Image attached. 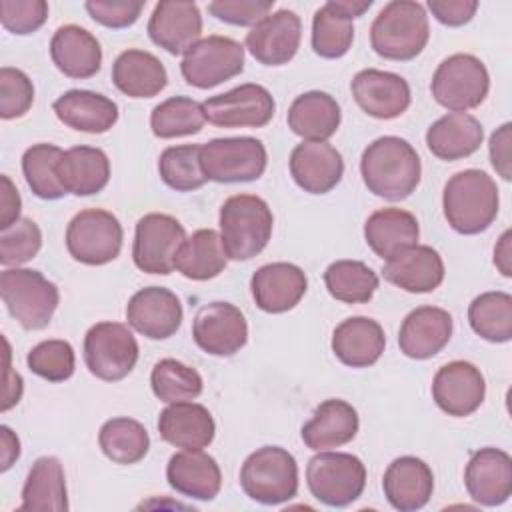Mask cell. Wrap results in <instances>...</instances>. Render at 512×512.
I'll use <instances>...</instances> for the list:
<instances>
[{
	"label": "cell",
	"mask_w": 512,
	"mask_h": 512,
	"mask_svg": "<svg viewBox=\"0 0 512 512\" xmlns=\"http://www.w3.org/2000/svg\"><path fill=\"white\" fill-rule=\"evenodd\" d=\"M490 90V74L474 54H452L434 70L430 92L432 98L450 112L478 108Z\"/></svg>",
	"instance_id": "cell-8"
},
{
	"label": "cell",
	"mask_w": 512,
	"mask_h": 512,
	"mask_svg": "<svg viewBox=\"0 0 512 512\" xmlns=\"http://www.w3.org/2000/svg\"><path fill=\"white\" fill-rule=\"evenodd\" d=\"M206 116L202 102H196L190 96H172L150 114V128L156 138H180L198 134L204 128Z\"/></svg>",
	"instance_id": "cell-43"
},
{
	"label": "cell",
	"mask_w": 512,
	"mask_h": 512,
	"mask_svg": "<svg viewBox=\"0 0 512 512\" xmlns=\"http://www.w3.org/2000/svg\"><path fill=\"white\" fill-rule=\"evenodd\" d=\"M512 232L504 230L502 236L498 238V244L494 246V264L498 268V272L506 278L512 276Z\"/></svg>",
	"instance_id": "cell-58"
},
{
	"label": "cell",
	"mask_w": 512,
	"mask_h": 512,
	"mask_svg": "<svg viewBox=\"0 0 512 512\" xmlns=\"http://www.w3.org/2000/svg\"><path fill=\"white\" fill-rule=\"evenodd\" d=\"M150 386L154 396L166 404L194 400L204 390L200 372L176 358H162L154 364Z\"/></svg>",
	"instance_id": "cell-46"
},
{
	"label": "cell",
	"mask_w": 512,
	"mask_h": 512,
	"mask_svg": "<svg viewBox=\"0 0 512 512\" xmlns=\"http://www.w3.org/2000/svg\"><path fill=\"white\" fill-rule=\"evenodd\" d=\"M62 154V148L48 142L32 144L26 148L22 154V174L34 196L42 200H58L68 194L56 174V166Z\"/></svg>",
	"instance_id": "cell-45"
},
{
	"label": "cell",
	"mask_w": 512,
	"mask_h": 512,
	"mask_svg": "<svg viewBox=\"0 0 512 512\" xmlns=\"http://www.w3.org/2000/svg\"><path fill=\"white\" fill-rule=\"evenodd\" d=\"M124 230L120 220L102 208L80 210L66 228L68 254L86 266H104L118 258Z\"/></svg>",
	"instance_id": "cell-10"
},
{
	"label": "cell",
	"mask_w": 512,
	"mask_h": 512,
	"mask_svg": "<svg viewBox=\"0 0 512 512\" xmlns=\"http://www.w3.org/2000/svg\"><path fill=\"white\" fill-rule=\"evenodd\" d=\"M4 344H6V386H4V402H2V412L10 410L14 404L20 402V396H22V376L18 372L12 370L10 366V346H8V340L4 338Z\"/></svg>",
	"instance_id": "cell-57"
},
{
	"label": "cell",
	"mask_w": 512,
	"mask_h": 512,
	"mask_svg": "<svg viewBox=\"0 0 512 512\" xmlns=\"http://www.w3.org/2000/svg\"><path fill=\"white\" fill-rule=\"evenodd\" d=\"M256 306L268 314L292 310L308 290L304 270L292 262H272L260 266L250 278Z\"/></svg>",
	"instance_id": "cell-22"
},
{
	"label": "cell",
	"mask_w": 512,
	"mask_h": 512,
	"mask_svg": "<svg viewBox=\"0 0 512 512\" xmlns=\"http://www.w3.org/2000/svg\"><path fill=\"white\" fill-rule=\"evenodd\" d=\"M468 324L486 342H508L512 338V296L502 290L478 294L468 306Z\"/></svg>",
	"instance_id": "cell-41"
},
{
	"label": "cell",
	"mask_w": 512,
	"mask_h": 512,
	"mask_svg": "<svg viewBox=\"0 0 512 512\" xmlns=\"http://www.w3.org/2000/svg\"><path fill=\"white\" fill-rule=\"evenodd\" d=\"M444 262L438 250L426 244H414L398 256L386 260L382 276L386 282L410 294H426L444 282Z\"/></svg>",
	"instance_id": "cell-26"
},
{
	"label": "cell",
	"mask_w": 512,
	"mask_h": 512,
	"mask_svg": "<svg viewBox=\"0 0 512 512\" xmlns=\"http://www.w3.org/2000/svg\"><path fill=\"white\" fill-rule=\"evenodd\" d=\"M90 18L106 28H128L132 26L142 10L144 2H102V0H90L84 4Z\"/></svg>",
	"instance_id": "cell-53"
},
{
	"label": "cell",
	"mask_w": 512,
	"mask_h": 512,
	"mask_svg": "<svg viewBox=\"0 0 512 512\" xmlns=\"http://www.w3.org/2000/svg\"><path fill=\"white\" fill-rule=\"evenodd\" d=\"M34 102V84L26 72L12 66L0 70V116L4 120L24 116Z\"/></svg>",
	"instance_id": "cell-50"
},
{
	"label": "cell",
	"mask_w": 512,
	"mask_h": 512,
	"mask_svg": "<svg viewBox=\"0 0 512 512\" xmlns=\"http://www.w3.org/2000/svg\"><path fill=\"white\" fill-rule=\"evenodd\" d=\"M428 38V14L414 0H392L384 4L370 26V46L386 60H414L426 48Z\"/></svg>",
	"instance_id": "cell-3"
},
{
	"label": "cell",
	"mask_w": 512,
	"mask_h": 512,
	"mask_svg": "<svg viewBox=\"0 0 512 512\" xmlns=\"http://www.w3.org/2000/svg\"><path fill=\"white\" fill-rule=\"evenodd\" d=\"M350 92L356 104L368 116L378 120L402 116L412 102V92L406 78L378 68H364L356 72L350 82Z\"/></svg>",
	"instance_id": "cell-19"
},
{
	"label": "cell",
	"mask_w": 512,
	"mask_h": 512,
	"mask_svg": "<svg viewBox=\"0 0 512 512\" xmlns=\"http://www.w3.org/2000/svg\"><path fill=\"white\" fill-rule=\"evenodd\" d=\"M484 140L482 124L466 112H448L426 130L428 150L446 162L472 156Z\"/></svg>",
	"instance_id": "cell-34"
},
{
	"label": "cell",
	"mask_w": 512,
	"mask_h": 512,
	"mask_svg": "<svg viewBox=\"0 0 512 512\" xmlns=\"http://www.w3.org/2000/svg\"><path fill=\"white\" fill-rule=\"evenodd\" d=\"M0 296L10 316L24 330H42L50 324L60 292L40 270L4 268L0 272Z\"/></svg>",
	"instance_id": "cell-5"
},
{
	"label": "cell",
	"mask_w": 512,
	"mask_h": 512,
	"mask_svg": "<svg viewBox=\"0 0 512 512\" xmlns=\"http://www.w3.org/2000/svg\"><path fill=\"white\" fill-rule=\"evenodd\" d=\"M48 20V2L44 0H2L0 22L2 26L18 36L32 34Z\"/></svg>",
	"instance_id": "cell-51"
},
{
	"label": "cell",
	"mask_w": 512,
	"mask_h": 512,
	"mask_svg": "<svg viewBox=\"0 0 512 512\" xmlns=\"http://www.w3.org/2000/svg\"><path fill=\"white\" fill-rule=\"evenodd\" d=\"M382 490L394 510L414 512L428 504L434 492V474L424 460L400 456L388 464Z\"/></svg>",
	"instance_id": "cell-25"
},
{
	"label": "cell",
	"mask_w": 512,
	"mask_h": 512,
	"mask_svg": "<svg viewBox=\"0 0 512 512\" xmlns=\"http://www.w3.org/2000/svg\"><path fill=\"white\" fill-rule=\"evenodd\" d=\"M186 240L184 226L170 214L150 212L136 222L132 260L146 274L168 276L174 270L176 254Z\"/></svg>",
	"instance_id": "cell-12"
},
{
	"label": "cell",
	"mask_w": 512,
	"mask_h": 512,
	"mask_svg": "<svg viewBox=\"0 0 512 512\" xmlns=\"http://www.w3.org/2000/svg\"><path fill=\"white\" fill-rule=\"evenodd\" d=\"M428 8L440 24L458 28L468 24L474 18L478 10V2L476 0H428Z\"/></svg>",
	"instance_id": "cell-54"
},
{
	"label": "cell",
	"mask_w": 512,
	"mask_h": 512,
	"mask_svg": "<svg viewBox=\"0 0 512 512\" xmlns=\"http://www.w3.org/2000/svg\"><path fill=\"white\" fill-rule=\"evenodd\" d=\"M274 8V0H214L208 4V12L232 26H254Z\"/></svg>",
	"instance_id": "cell-52"
},
{
	"label": "cell",
	"mask_w": 512,
	"mask_h": 512,
	"mask_svg": "<svg viewBox=\"0 0 512 512\" xmlns=\"http://www.w3.org/2000/svg\"><path fill=\"white\" fill-rule=\"evenodd\" d=\"M56 174L68 194L92 196L106 188L110 180V160L102 148L72 146L58 160Z\"/></svg>",
	"instance_id": "cell-35"
},
{
	"label": "cell",
	"mask_w": 512,
	"mask_h": 512,
	"mask_svg": "<svg viewBox=\"0 0 512 512\" xmlns=\"http://www.w3.org/2000/svg\"><path fill=\"white\" fill-rule=\"evenodd\" d=\"M202 108L206 120L218 128H262L272 120L276 102L268 88L248 82L206 98Z\"/></svg>",
	"instance_id": "cell-14"
},
{
	"label": "cell",
	"mask_w": 512,
	"mask_h": 512,
	"mask_svg": "<svg viewBox=\"0 0 512 512\" xmlns=\"http://www.w3.org/2000/svg\"><path fill=\"white\" fill-rule=\"evenodd\" d=\"M138 342L122 322H98L84 336V362L92 376L104 382L126 378L138 362Z\"/></svg>",
	"instance_id": "cell-11"
},
{
	"label": "cell",
	"mask_w": 512,
	"mask_h": 512,
	"mask_svg": "<svg viewBox=\"0 0 512 512\" xmlns=\"http://www.w3.org/2000/svg\"><path fill=\"white\" fill-rule=\"evenodd\" d=\"M510 142H512V124L504 122L500 128H496L490 136L488 142V154H490V164L496 170V174L502 180L512 178L510 170Z\"/></svg>",
	"instance_id": "cell-55"
},
{
	"label": "cell",
	"mask_w": 512,
	"mask_h": 512,
	"mask_svg": "<svg viewBox=\"0 0 512 512\" xmlns=\"http://www.w3.org/2000/svg\"><path fill=\"white\" fill-rule=\"evenodd\" d=\"M20 510L32 512H66L68 490L62 462L56 456H40L22 486Z\"/></svg>",
	"instance_id": "cell-38"
},
{
	"label": "cell",
	"mask_w": 512,
	"mask_h": 512,
	"mask_svg": "<svg viewBox=\"0 0 512 512\" xmlns=\"http://www.w3.org/2000/svg\"><path fill=\"white\" fill-rule=\"evenodd\" d=\"M42 248V232L32 218H18L0 232V264L16 268L30 262Z\"/></svg>",
	"instance_id": "cell-49"
},
{
	"label": "cell",
	"mask_w": 512,
	"mask_h": 512,
	"mask_svg": "<svg viewBox=\"0 0 512 512\" xmlns=\"http://www.w3.org/2000/svg\"><path fill=\"white\" fill-rule=\"evenodd\" d=\"M360 418L352 404L340 398L320 402L312 418L302 426L304 444L314 450H332L352 442L358 434Z\"/></svg>",
	"instance_id": "cell-31"
},
{
	"label": "cell",
	"mask_w": 512,
	"mask_h": 512,
	"mask_svg": "<svg viewBox=\"0 0 512 512\" xmlns=\"http://www.w3.org/2000/svg\"><path fill=\"white\" fill-rule=\"evenodd\" d=\"M442 208L446 222L458 234L472 236L488 230L500 208L496 180L478 168L456 172L444 184Z\"/></svg>",
	"instance_id": "cell-2"
},
{
	"label": "cell",
	"mask_w": 512,
	"mask_h": 512,
	"mask_svg": "<svg viewBox=\"0 0 512 512\" xmlns=\"http://www.w3.org/2000/svg\"><path fill=\"white\" fill-rule=\"evenodd\" d=\"M330 346L344 366L368 368L380 360L386 348V336L376 320L352 316L334 328Z\"/></svg>",
	"instance_id": "cell-32"
},
{
	"label": "cell",
	"mask_w": 512,
	"mask_h": 512,
	"mask_svg": "<svg viewBox=\"0 0 512 512\" xmlns=\"http://www.w3.org/2000/svg\"><path fill=\"white\" fill-rule=\"evenodd\" d=\"M240 486L254 502L284 504L298 494L296 458L282 446H262L244 460Z\"/></svg>",
	"instance_id": "cell-6"
},
{
	"label": "cell",
	"mask_w": 512,
	"mask_h": 512,
	"mask_svg": "<svg viewBox=\"0 0 512 512\" xmlns=\"http://www.w3.org/2000/svg\"><path fill=\"white\" fill-rule=\"evenodd\" d=\"M160 438L182 450H202L216 434L210 410L198 402L182 400L168 404L158 416Z\"/></svg>",
	"instance_id": "cell-27"
},
{
	"label": "cell",
	"mask_w": 512,
	"mask_h": 512,
	"mask_svg": "<svg viewBox=\"0 0 512 512\" xmlns=\"http://www.w3.org/2000/svg\"><path fill=\"white\" fill-rule=\"evenodd\" d=\"M0 182H2V190H0V230H4L20 218L22 200H20V194H18L14 182L6 174L0 176Z\"/></svg>",
	"instance_id": "cell-56"
},
{
	"label": "cell",
	"mask_w": 512,
	"mask_h": 512,
	"mask_svg": "<svg viewBox=\"0 0 512 512\" xmlns=\"http://www.w3.org/2000/svg\"><path fill=\"white\" fill-rule=\"evenodd\" d=\"M100 450L114 464L130 466L140 462L150 450V436L144 424L134 418L118 416L100 426L98 432Z\"/></svg>",
	"instance_id": "cell-40"
},
{
	"label": "cell",
	"mask_w": 512,
	"mask_h": 512,
	"mask_svg": "<svg viewBox=\"0 0 512 512\" xmlns=\"http://www.w3.org/2000/svg\"><path fill=\"white\" fill-rule=\"evenodd\" d=\"M166 480L172 490L194 500H214L222 488L218 462L202 450H182L170 456Z\"/></svg>",
	"instance_id": "cell-29"
},
{
	"label": "cell",
	"mask_w": 512,
	"mask_h": 512,
	"mask_svg": "<svg viewBox=\"0 0 512 512\" xmlns=\"http://www.w3.org/2000/svg\"><path fill=\"white\" fill-rule=\"evenodd\" d=\"M454 322L448 310L418 306L406 314L398 332L400 352L412 360L436 356L452 338Z\"/></svg>",
	"instance_id": "cell-23"
},
{
	"label": "cell",
	"mask_w": 512,
	"mask_h": 512,
	"mask_svg": "<svg viewBox=\"0 0 512 512\" xmlns=\"http://www.w3.org/2000/svg\"><path fill=\"white\" fill-rule=\"evenodd\" d=\"M112 82L128 98H152L168 84V72L148 50L128 48L112 64Z\"/></svg>",
	"instance_id": "cell-37"
},
{
	"label": "cell",
	"mask_w": 512,
	"mask_h": 512,
	"mask_svg": "<svg viewBox=\"0 0 512 512\" xmlns=\"http://www.w3.org/2000/svg\"><path fill=\"white\" fill-rule=\"evenodd\" d=\"M306 484L318 502L344 508L362 496L366 466L354 454L320 450L306 464Z\"/></svg>",
	"instance_id": "cell-7"
},
{
	"label": "cell",
	"mask_w": 512,
	"mask_h": 512,
	"mask_svg": "<svg viewBox=\"0 0 512 512\" xmlns=\"http://www.w3.org/2000/svg\"><path fill=\"white\" fill-rule=\"evenodd\" d=\"M420 226L412 212L402 208H380L364 222V240L382 260H390L418 244Z\"/></svg>",
	"instance_id": "cell-36"
},
{
	"label": "cell",
	"mask_w": 512,
	"mask_h": 512,
	"mask_svg": "<svg viewBox=\"0 0 512 512\" xmlns=\"http://www.w3.org/2000/svg\"><path fill=\"white\" fill-rule=\"evenodd\" d=\"M486 396V382L480 368L468 360H452L438 368L432 380L436 406L454 418L474 414Z\"/></svg>",
	"instance_id": "cell-16"
},
{
	"label": "cell",
	"mask_w": 512,
	"mask_h": 512,
	"mask_svg": "<svg viewBox=\"0 0 512 512\" xmlns=\"http://www.w3.org/2000/svg\"><path fill=\"white\" fill-rule=\"evenodd\" d=\"M202 34V14L194 2H158L148 20L150 40L170 54H186Z\"/></svg>",
	"instance_id": "cell-21"
},
{
	"label": "cell",
	"mask_w": 512,
	"mask_h": 512,
	"mask_svg": "<svg viewBox=\"0 0 512 512\" xmlns=\"http://www.w3.org/2000/svg\"><path fill=\"white\" fill-rule=\"evenodd\" d=\"M334 4H336V8H338L344 16H348L350 20H354V18H360L366 10H370L372 0H334Z\"/></svg>",
	"instance_id": "cell-60"
},
{
	"label": "cell",
	"mask_w": 512,
	"mask_h": 512,
	"mask_svg": "<svg viewBox=\"0 0 512 512\" xmlns=\"http://www.w3.org/2000/svg\"><path fill=\"white\" fill-rule=\"evenodd\" d=\"M328 294L344 304H366L378 288V274L360 260H336L324 270Z\"/></svg>",
	"instance_id": "cell-42"
},
{
	"label": "cell",
	"mask_w": 512,
	"mask_h": 512,
	"mask_svg": "<svg viewBox=\"0 0 512 512\" xmlns=\"http://www.w3.org/2000/svg\"><path fill=\"white\" fill-rule=\"evenodd\" d=\"M354 42V24L344 16L334 0L322 4L312 18V50L320 58H342Z\"/></svg>",
	"instance_id": "cell-44"
},
{
	"label": "cell",
	"mask_w": 512,
	"mask_h": 512,
	"mask_svg": "<svg viewBox=\"0 0 512 512\" xmlns=\"http://www.w3.org/2000/svg\"><path fill=\"white\" fill-rule=\"evenodd\" d=\"M288 128L308 142H326L336 134L342 112L334 96L322 90H310L294 98L286 116Z\"/></svg>",
	"instance_id": "cell-33"
},
{
	"label": "cell",
	"mask_w": 512,
	"mask_h": 512,
	"mask_svg": "<svg viewBox=\"0 0 512 512\" xmlns=\"http://www.w3.org/2000/svg\"><path fill=\"white\" fill-rule=\"evenodd\" d=\"M360 174L374 196L398 202L418 188L422 162L408 140L400 136H380L364 148Z\"/></svg>",
	"instance_id": "cell-1"
},
{
	"label": "cell",
	"mask_w": 512,
	"mask_h": 512,
	"mask_svg": "<svg viewBox=\"0 0 512 512\" xmlns=\"http://www.w3.org/2000/svg\"><path fill=\"white\" fill-rule=\"evenodd\" d=\"M468 496L480 506H500L512 494V458L506 450L486 446L472 452L464 468Z\"/></svg>",
	"instance_id": "cell-20"
},
{
	"label": "cell",
	"mask_w": 512,
	"mask_h": 512,
	"mask_svg": "<svg viewBox=\"0 0 512 512\" xmlns=\"http://www.w3.org/2000/svg\"><path fill=\"white\" fill-rule=\"evenodd\" d=\"M192 338L210 356H234L248 342V322L238 306L216 300L196 312Z\"/></svg>",
	"instance_id": "cell-15"
},
{
	"label": "cell",
	"mask_w": 512,
	"mask_h": 512,
	"mask_svg": "<svg viewBox=\"0 0 512 512\" xmlns=\"http://www.w3.org/2000/svg\"><path fill=\"white\" fill-rule=\"evenodd\" d=\"M56 118L78 132L104 134L118 122V104L92 90H68L52 104Z\"/></svg>",
	"instance_id": "cell-30"
},
{
	"label": "cell",
	"mask_w": 512,
	"mask_h": 512,
	"mask_svg": "<svg viewBox=\"0 0 512 512\" xmlns=\"http://www.w3.org/2000/svg\"><path fill=\"white\" fill-rule=\"evenodd\" d=\"M302 40V22L294 10L282 8L264 16L246 34V50L264 66L288 64Z\"/></svg>",
	"instance_id": "cell-17"
},
{
	"label": "cell",
	"mask_w": 512,
	"mask_h": 512,
	"mask_svg": "<svg viewBox=\"0 0 512 512\" xmlns=\"http://www.w3.org/2000/svg\"><path fill=\"white\" fill-rule=\"evenodd\" d=\"M288 166L294 182L308 194H326L344 176L342 154L328 142L304 140L292 150Z\"/></svg>",
	"instance_id": "cell-24"
},
{
	"label": "cell",
	"mask_w": 512,
	"mask_h": 512,
	"mask_svg": "<svg viewBox=\"0 0 512 512\" xmlns=\"http://www.w3.org/2000/svg\"><path fill=\"white\" fill-rule=\"evenodd\" d=\"M244 70V46L228 36L200 38L182 58L184 80L200 90L214 88Z\"/></svg>",
	"instance_id": "cell-13"
},
{
	"label": "cell",
	"mask_w": 512,
	"mask_h": 512,
	"mask_svg": "<svg viewBox=\"0 0 512 512\" xmlns=\"http://www.w3.org/2000/svg\"><path fill=\"white\" fill-rule=\"evenodd\" d=\"M180 298L164 286H148L132 294L126 304L128 326L150 340H166L182 326Z\"/></svg>",
	"instance_id": "cell-18"
},
{
	"label": "cell",
	"mask_w": 512,
	"mask_h": 512,
	"mask_svg": "<svg viewBox=\"0 0 512 512\" xmlns=\"http://www.w3.org/2000/svg\"><path fill=\"white\" fill-rule=\"evenodd\" d=\"M220 238L228 260L258 256L272 238L274 216L268 202L256 194H234L220 206Z\"/></svg>",
	"instance_id": "cell-4"
},
{
	"label": "cell",
	"mask_w": 512,
	"mask_h": 512,
	"mask_svg": "<svg viewBox=\"0 0 512 512\" xmlns=\"http://www.w3.org/2000/svg\"><path fill=\"white\" fill-rule=\"evenodd\" d=\"M50 58L68 78H92L102 66V46L98 38L78 24L60 26L50 40Z\"/></svg>",
	"instance_id": "cell-28"
},
{
	"label": "cell",
	"mask_w": 512,
	"mask_h": 512,
	"mask_svg": "<svg viewBox=\"0 0 512 512\" xmlns=\"http://www.w3.org/2000/svg\"><path fill=\"white\" fill-rule=\"evenodd\" d=\"M200 164L208 180L238 184L258 180L268 164L262 140L252 136L214 138L200 144Z\"/></svg>",
	"instance_id": "cell-9"
},
{
	"label": "cell",
	"mask_w": 512,
	"mask_h": 512,
	"mask_svg": "<svg viewBox=\"0 0 512 512\" xmlns=\"http://www.w3.org/2000/svg\"><path fill=\"white\" fill-rule=\"evenodd\" d=\"M158 172L162 182L176 192H194L208 182L200 164V144L166 148L158 158Z\"/></svg>",
	"instance_id": "cell-47"
},
{
	"label": "cell",
	"mask_w": 512,
	"mask_h": 512,
	"mask_svg": "<svg viewBox=\"0 0 512 512\" xmlns=\"http://www.w3.org/2000/svg\"><path fill=\"white\" fill-rule=\"evenodd\" d=\"M26 364L32 374L48 382H64L74 374L76 354L70 342L52 338V340H42L34 348H30L26 356Z\"/></svg>",
	"instance_id": "cell-48"
},
{
	"label": "cell",
	"mask_w": 512,
	"mask_h": 512,
	"mask_svg": "<svg viewBox=\"0 0 512 512\" xmlns=\"http://www.w3.org/2000/svg\"><path fill=\"white\" fill-rule=\"evenodd\" d=\"M228 264V256L220 238V232L212 228H200L184 240L176 254L174 270L184 278L204 282L216 278Z\"/></svg>",
	"instance_id": "cell-39"
},
{
	"label": "cell",
	"mask_w": 512,
	"mask_h": 512,
	"mask_svg": "<svg viewBox=\"0 0 512 512\" xmlns=\"http://www.w3.org/2000/svg\"><path fill=\"white\" fill-rule=\"evenodd\" d=\"M0 440H2V466H0V470L6 472L20 458V440L8 426H0Z\"/></svg>",
	"instance_id": "cell-59"
}]
</instances>
